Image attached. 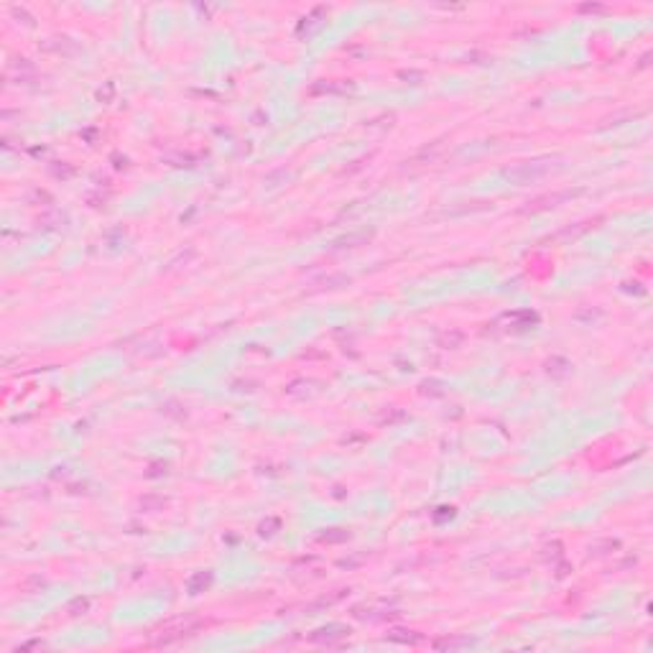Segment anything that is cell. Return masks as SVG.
Here are the masks:
<instances>
[{"mask_svg":"<svg viewBox=\"0 0 653 653\" xmlns=\"http://www.w3.org/2000/svg\"><path fill=\"white\" fill-rule=\"evenodd\" d=\"M549 169L551 166H546V163H531V166L523 163V166H518V169L505 171V179H511V181H516V184H528V181L543 177Z\"/></svg>","mask_w":653,"mask_h":653,"instance_id":"cell-1","label":"cell"}]
</instances>
